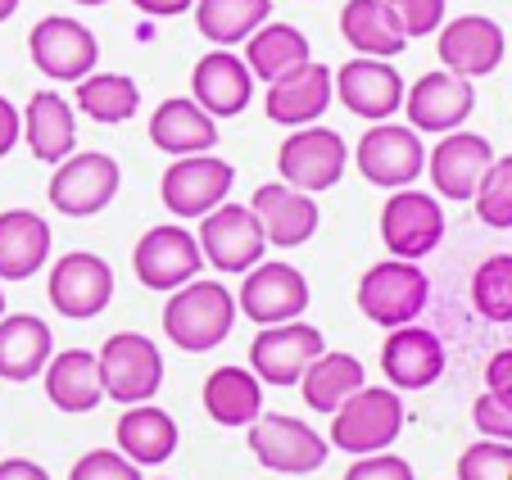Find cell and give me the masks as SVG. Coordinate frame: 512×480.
Segmentation results:
<instances>
[{
  "label": "cell",
  "mask_w": 512,
  "mask_h": 480,
  "mask_svg": "<svg viewBox=\"0 0 512 480\" xmlns=\"http://www.w3.org/2000/svg\"><path fill=\"white\" fill-rule=\"evenodd\" d=\"M236 327V295L223 281H186L164 304V336L186 354H209Z\"/></svg>",
  "instance_id": "cell-1"
},
{
  "label": "cell",
  "mask_w": 512,
  "mask_h": 480,
  "mask_svg": "<svg viewBox=\"0 0 512 480\" xmlns=\"http://www.w3.org/2000/svg\"><path fill=\"white\" fill-rule=\"evenodd\" d=\"M404 431V399L390 385H363L331 413V449H345L354 458L386 453Z\"/></svg>",
  "instance_id": "cell-2"
},
{
  "label": "cell",
  "mask_w": 512,
  "mask_h": 480,
  "mask_svg": "<svg viewBox=\"0 0 512 480\" xmlns=\"http://www.w3.org/2000/svg\"><path fill=\"white\" fill-rule=\"evenodd\" d=\"M100 381H105V399L123 408L150 404L164 385V354L150 336L141 331H114L100 345Z\"/></svg>",
  "instance_id": "cell-3"
},
{
  "label": "cell",
  "mask_w": 512,
  "mask_h": 480,
  "mask_svg": "<svg viewBox=\"0 0 512 480\" xmlns=\"http://www.w3.org/2000/svg\"><path fill=\"white\" fill-rule=\"evenodd\" d=\"M426 299H431V281H426V272L417 263H404V259L372 263L363 272V281H358V308H363V317L386 331L417 322Z\"/></svg>",
  "instance_id": "cell-4"
},
{
  "label": "cell",
  "mask_w": 512,
  "mask_h": 480,
  "mask_svg": "<svg viewBox=\"0 0 512 480\" xmlns=\"http://www.w3.org/2000/svg\"><path fill=\"white\" fill-rule=\"evenodd\" d=\"M349 168V145L336 127H322V123H309V127H295V132L281 141L277 150V173L286 186L304 195H318V191H331V186L345 177Z\"/></svg>",
  "instance_id": "cell-5"
},
{
  "label": "cell",
  "mask_w": 512,
  "mask_h": 480,
  "mask_svg": "<svg viewBox=\"0 0 512 480\" xmlns=\"http://www.w3.org/2000/svg\"><path fill=\"white\" fill-rule=\"evenodd\" d=\"M200 254L209 268H218L223 277H245L254 263H263V250H268V236H263L259 218H254L250 204H218L213 213L200 218Z\"/></svg>",
  "instance_id": "cell-6"
},
{
  "label": "cell",
  "mask_w": 512,
  "mask_h": 480,
  "mask_svg": "<svg viewBox=\"0 0 512 480\" xmlns=\"http://www.w3.org/2000/svg\"><path fill=\"white\" fill-rule=\"evenodd\" d=\"M118 173L114 154L105 150H73L64 164H55V177H50V204H55L64 218H96L114 204L118 195Z\"/></svg>",
  "instance_id": "cell-7"
},
{
  "label": "cell",
  "mask_w": 512,
  "mask_h": 480,
  "mask_svg": "<svg viewBox=\"0 0 512 480\" xmlns=\"http://www.w3.org/2000/svg\"><path fill=\"white\" fill-rule=\"evenodd\" d=\"M236 186V168L218 154H186V159H173L168 173L159 177V200L173 218H204L218 204H227Z\"/></svg>",
  "instance_id": "cell-8"
},
{
  "label": "cell",
  "mask_w": 512,
  "mask_h": 480,
  "mask_svg": "<svg viewBox=\"0 0 512 480\" xmlns=\"http://www.w3.org/2000/svg\"><path fill=\"white\" fill-rule=\"evenodd\" d=\"M28 55L46 77L78 87L82 77L96 73L100 41L87 23L68 19V14H46V19H37L28 32Z\"/></svg>",
  "instance_id": "cell-9"
},
{
  "label": "cell",
  "mask_w": 512,
  "mask_h": 480,
  "mask_svg": "<svg viewBox=\"0 0 512 480\" xmlns=\"http://www.w3.org/2000/svg\"><path fill=\"white\" fill-rule=\"evenodd\" d=\"M354 164H358V173L368 177L372 186H381V191H404L426 168L422 132H413V127H404V123H372L354 150Z\"/></svg>",
  "instance_id": "cell-10"
},
{
  "label": "cell",
  "mask_w": 512,
  "mask_h": 480,
  "mask_svg": "<svg viewBox=\"0 0 512 480\" xmlns=\"http://www.w3.org/2000/svg\"><path fill=\"white\" fill-rule=\"evenodd\" d=\"M245 431H250V453L268 471H277V476H309L331 453V444L322 440L309 422L286 417V413H263L259 422L245 426Z\"/></svg>",
  "instance_id": "cell-11"
},
{
  "label": "cell",
  "mask_w": 512,
  "mask_h": 480,
  "mask_svg": "<svg viewBox=\"0 0 512 480\" xmlns=\"http://www.w3.org/2000/svg\"><path fill=\"white\" fill-rule=\"evenodd\" d=\"M200 268H204L200 240H195L186 227H177V222L150 227L132 250V272L145 290H164V295H173L177 286H186V281L200 277Z\"/></svg>",
  "instance_id": "cell-12"
},
{
  "label": "cell",
  "mask_w": 512,
  "mask_h": 480,
  "mask_svg": "<svg viewBox=\"0 0 512 480\" xmlns=\"http://www.w3.org/2000/svg\"><path fill=\"white\" fill-rule=\"evenodd\" d=\"M445 240V209L440 200L426 191H395L381 209V245L390 250V259L417 263L431 250H440Z\"/></svg>",
  "instance_id": "cell-13"
},
{
  "label": "cell",
  "mask_w": 512,
  "mask_h": 480,
  "mask_svg": "<svg viewBox=\"0 0 512 480\" xmlns=\"http://www.w3.org/2000/svg\"><path fill=\"white\" fill-rule=\"evenodd\" d=\"M46 295L55 304V313L73 317V322H91L109 308L114 299V268L91 250H73L50 268Z\"/></svg>",
  "instance_id": "cell-14"
},
{
  "label": "cell",
  "mask_w": 512,
  "mask_h": 480,
  "mask_svg": "<svg viewBox=\"0 0 512 480\" xmlns=\"http://www.w3.org/2000/svg\"><path fill=\"white\" fill-rule=\"evenodd\" d=\"M304 308H309V281L290 263H254L241 281V295H236V313H245L254 327L295 322Z\"/></svg>",
  "instance_id": "cell-15"
},
{
  "label": "cell",
  "mask_w": 512,
  "mask_h": 480,
  "mask_svg": "<svg viewBox=\"0 0 512 480\" xmlns=\"http://www.w3.org/2000/svg\"><path fill=\"white\" fill-rule=\"evenodd\" d=\"M476 109V91L467 77L449 73V68H435L422 73L413 87L404 91V114L413 132H431V136H449L472 118Z\"/></svg>",
  "instance_id": "cell-16"
},
{
  "label": "cell",
  "mask_w": 512,
  "mask_h": 480,
  "mask_svg": "<svg viewBox=\"0 0 512 480\" xmlns=\"http://www.w3.org/2000/svg\"><path fill=\"white\" fill-rule=\"evenodd\" d=\"M322 331L309 322H277V327H259L250 340V372L263 385H300L309 363L322 354Z\"/></svg>",
  "instance_id": "cell-17"
},
{
  "label": "cell",
  "mask_w": 512,
  "mask_h": 480,
  "mask_svg": "<svg viewBox=\"0 0 512 480\" xmlns=\"http://www.w3.org/2000/svg\"><path fill=\"white\" fill-rule=\"evenodd\" d=\"M336 100L349 109L354 118L368 123H390L395 109H404V77L390 59H368L354 55L349 64L336 68Z\"/></svg>",
  "instance_id": "cell-18"
},
{
  "label": "cell",
  "mask_w": 512,
  "mask_h": 480,
  "mask_svg": "<svg viewBox=\"0 0 512 480\" xmlns=\"http://www.w3.org/2000/svg\"><path fill=\"white\" fill-rule=\"evenodd\" d=\"M494 164V145L481 132H449L435 141V150H426V173L431 186L440 191V200H472L481 177Z\"/></svg>",
  "instance_id": "cell-19"
},
{
  "label": "cell",
  "mask_w": 512,
  "mask_h": 480,
  "mask_svg": "<svg viewBox=\"0 0 512 480\" xmlns=\"http://www.w3.org/2000/svg\"><path fill=\"white\" fill-rule=\"evenodd\" d=\"M503 55H508V37L485 14H458V19H449L440 28V64L449 73L467 77V82L490 77L503 64Z\"/></svg>",
  "instance_id": "cell-20"
},
{
  "label": "cell",
  "mask_w": 512,
  "mask_h": 480,
  "mask_svg": "<svg viewBox=\"0 0 512 480\" xmlns=\"http://www.w3.org/2000/svg\"><path fill=\"white\" fill-rule=\"evenodd\" d=\"M331 68L327 64H300L290 68L286 77H277V82H268V96H263V114L272 118V123L281 127H309L318 123L322 114L331 109Z\"/></svg>",
  "instance_id": "cell-21"
},
{
  "label": "cell",
  "mask_w": 512,
  "mask_h": 480,
  "mask_svg": "<svg viewBox=\"0 0 512 480\" xmlns=\"http://www.w3.org/2000/svg\"><path fill=\"white\" fill-rule=\"evenodd\" d=\"M381 372L390 390H426L445 376V345L426 327H395L381 345Z\"/></svg>",
  "instance_id": "cell-22"
},
{
  "label": "cell",
  "mask_w": 512,
  "mask_h": 480,
  "mask_svg": "<svg viewBox=\"0 0 512 480\" xmlns=\"http://www.w3.org/2000/svg\"><path fill=\"white\" fill-rule=\"evenodd\" d=\"M191 100L209 118H236V114H245L254 100V73L232 50H209V55L191 68Z\"/></svg>",
  "instance_id": "cell-23"
},
{
  "label": "cell",
  "mask_w": 512,
  "mask_h": 480,
  "mask_svg": "<svg viewBox=\"0 0 512 480\" xmlns=\"http://www.w3.org/2000/svg\"><path fill=\"white\" fill-rule=\"evenodd\" d=\"M250 209H254V218H259L263 236H268V245H277V250H295V245L313 240V231H318V222H322L313 195L295 191V186H286V182H263L259 191H254Z\"/></svg>",
  "instance_id": "cell-24"
},
{
  "label": "cell",
  "mask_w": 512,
  "mask_h": 480,
  "mask_svg": "<svg viewBox=\"0 0 512 480\" xmlns=\"http://www.w3.org/2000/svg\"><path fill=\"white\" fill-rule=\"evenodd\" d=\"M55 358V331L37 313H5L0 317V381H32Z\"/></svg>",
  "instance_id": "cell-25"
},
{
  "label": "cell",
  "mask_w": 512,
  "mask_h": 480,
  "mask_svg": "<svg viewBox=\"0 0 512 480\" xmlns=\"http://www.w3.org/2000/svg\"><path fill=\"white\" fill-rule=\"evenodd\" d=\"M23 141H28L32 159L41 164H64L78 150V118L59 91H37L23 109Z\"/></svg>",
  "instance_id": "cell-26"
},
{
  "label": "cell",
  "mask_w": 512,
  "mask_h": 480,
  "mask_svg": "<svg viewBox=\"0 0 512 480\" xmlns=\"http://www.w3.org/2000/svg\"><path fill=\"white\" fill-rule=\"evenodd\" d=\"M150 141L155 150L186 159V154H209L218 145V118H209L195 100L173 96L150 114Z\"/></svg>",
  "instance_id": "cell-27"
},
{
  "label": "cell",
  "mask_w": 512,
  "mask_h": 480,
  "mask_svg": "<svg viewBox=\"0 0 512 480\" xmlns=\"http://www.w3.org/2000/svg\"><path fill=\"white\" fill-rule=\"evenodd\" d=\"M114 440H118V453H123L127 462H136V467H164L177 453L182 435H177L173 413H164V408H155V404H136L118 417Z\"/></svg>",
  "instance_id": "cell-28"
},
{
  "label": "cell",
  "mask_w": 512,
  "mask_h": 480,
  "mask_svg": "<svg viewBox=\"0 0 512 480\" xmlns=\"http://www.w3.org/2000/svg\"><path fill=\"white\" fill-rule=\"evenodd\" d=\"M50 259V222L32 209L0 213V281H28Z\"/></svg>",
  "instance_id": "cell-29"
},
{
  "label": "cell",
  "mask_w": 512,
  "mask_h": 480,
  "mask_svg": "<svg viewBox=\"0 0 512 480\" xmlns=\"http://www.w3.org/2000/svg\"><path fill=\"white\" fill-rule=\"evenodd\" d=\"M46 399L59 413H91L105 399V381H100V358L91 349H64L46 363Z\"/></svg>",
  "instance_id": "cell-30"
},
{
  "label": "cell",
  "mask_w": 512,
  "mask_h": 480,
  "mask_svg": "<svg viewBox=\"0 0 512 480\" xmlns=\"http://www.w3.org/2000/svg\"><path fill=\"white\" fill-rule=\"evenodd\" d=\"M340 32L358 55L368 59H395L408 46L404 23L390 10V0H349L340 10Z\"/></svg>",
  "instance_id": "cell-31"
},
{
  "label": "cell",
  "mask_w": 512,
  "mask_h": 480,
  "mask_svg": "<svg viewBox=\"0 0 512 480\" xmlns=\"http://www.w3.org/2000/svg\"><path fill=\"white\" fill-rule=\"evenodd\" d=\"M204 413L218 426H254L263 417V381L250 367H218L200 390Z\"/></svg>",
  "instance_id": "cell-32"
},
{
  "label": "cell",
  "mask_w": 512,
  "mask_h": 480,
  "mask_svg": "<svg viewBox=\"0 0 512 480\" xmlns=\"http://www.w3.org/2000/svg\"><path fill=\"white\" fill-rule=\"evenodd\" d=\"M368 385V372H363V363H358L354 354H345V349H322L318 358L309 363V372L300 376V394L304 404L313 408V413H336L340 404H345L349 394H358Z\"/></svg>",
  "instance_id": "cell-33"
},
{
  "label": "cell",
  "mask_w": 512,
  "mask_h": 480,
  "mask_svg": "<svg viewBox=\"0 0 512 480\" xmlns=\"http://www.w3.org/2000/svg\"><path fill=\"white\" fill-rule=\"evenodd\" d=\"M272 19V0H195V28L218 50L250 41Z\"/></svg>",
  "instance_id": "cell-34"
},
{
  "label": "cell",
  "mask_w": 512,
  "mask_h": 480,
  "mask_svg": "<svg viewBox=\"0 0 512 480\" xmlns=\"http://www.w3.org/2000/svg\"><path fill=\"white\" fill-rule=\"evenodd\" d=\"M309 37L290 23H263L250 41H245V68H250L259 82H277L290 68L309 64Z\"/></svg>",
  "instance_id": "cell-35"
},
{
  "label": "cell",
  "mask_w": 512,
  "mask_h": 480,
  "mask_svg": "<svg viewBox=\"0 0 512 480\" xmlns=\"http://www.w3.org/2000/svg\"><path fill=\"white\" fill-rule=\"evenodd\" d=\"M78 109L96 123H127L141 109V87L127 73H91L78 82Z\"/></svg>",
  "instance_id": "cell-36"
},
{
  "label": "cell",
  "mask_w": 512,
  "mask_h": 480,
  "mask_svg": "<svg viewBox=\"0 0 512 480\" xmlns=\"http://www.w3.org/2000/svg\"><path fill=\"white\" fill-rule=\"evenodd\" d=\"M472 308L485 322H512V254H490L472 277Z\"/></svg>",
  "instance_id": "cell-37"
},
{
  "label": "cell",
  "mask_w": 512,
  "mask_h": 480,
  "mask_svg": "<svg viewBox=\"0 0 512 480\" xmlns=\"http://www.w3.org/2000/svg\"><path fill=\"white\" fill-rule=\"evenodd\" d=\"M472 200H476V218H481L485 227H494V231L512 227V154L494 159Z\"/></svg>",
  "instance_id": "cell-38"
},
{
  "label": "cell",
  "mask_w": 512,
  "mask_h": 480,
  "mask_svg": "<svg viewBox=\"0 0 512 480\" xmlns=\"http://www.w3.org/2000/svg\"><path fill=\"white\" fill-rule=\"evenodd\" d=\"M458 480H512V444H467L463 458H458Z\"/></svg>",
  "instance_id": "cell-39"
},
{
  "label": "cell",
  "mask_w": 512,
  "mask_h": 480,
  "mask_svg": "<svg viewBox=\"0 0 512 480\" xmlns=\"http://www.w3.org/2000/svg\"><path fill=\"white\" fill-rule=\"evenodd\" d=\"M68 480H141V467L127 462L118 449H91L73 462Z\"/></svg>",
  "instance_id": "cell-40"
},
{
  "label": "cell",
  "mask_w": 512,
  "mask_h": 480,
  "mask_svg": "<svg viewBox=\"0 0 512 480\" xmlns=\"http://www.w3.org/2000/svg\"><path fill=\"white\" fill-rule=\"evenodd\" d=\"M390 10L404 23V37H431L445 28V0H390Z\"/></svg>",
  "instance_id": "cell-41"
},
{
  "label": "cell",
  "mask_w": 512,
  "mask_h": 480,
  "mask_svg": "<svg viewBox=\"0 0 512 480\" xmlns=\"http://www.w3.org/2000/svg\"><path fill=\"white\" fill-rule=\"evenodd\" d=\"M472 422L485 440L512 444V404H499L494 394H481V399L472 404Z\"/></svg>",
  "instance_id": "cell-42"
},
{
  "label": "cell",
  "mask_w": 512,
  "mask_h": 480,
  "mask_svg": "<svg viewBox=\"0 0 512 480\" xmlns=\"http://www.w3.org/2000/svg\"><path fill=\"white\" fill-rule=\"evenodd\" d=\"M345 480H413V467H408L404 458H395V453H363V458H354V467L345 471Z\"/></svg>",
  "instance_id": "cell-43"
},
{
  "label": "cell",
  "mask_w": 512,
  "mask_h": 480,
  "mask_svg": "<svg viewBox=\"0 0 512 480\" xmlns=\"http://www.w3.org/2000/svg\"><path fill=\"white\" fill-rule=\"evenodd\" d=\"M485 394H494L499 404H512V349H499L485 363Z\"/></svg>",
  "instance_id": "cell-44"
},
{
  "label": "cell",
  "mask_w": 512,
  "mask_h": 480,
  "mask_svg": "<svg viewBox=\"0 0 512 480\" xmlns=\"http://www.w3.org/2000/svg\"><path fill=\"white\" fill-rule=\"evenodd\" d=\"M19 141H23V114L5 96H0V159H5V154H10Z\"/></svg>",
  "instance_id": "cell-45"
},
{
  "label": "cell",
  "mask_w": 512,
  "mask_h": 480,
  "mask_svg": "<svg viewBox=\"0 0 512 480\" xmlns=\"http://www.w3.org/2000/svg\"><path fill=\"white\" fill-rule=\"evenodd\" d=\"M145 19H177V14L195 10V0H132Z\"/></svg>",
  "instance_id": "cell-46"
},
{
  "label": "cell",
  "mask_w": 512,
  "mask_h": 480,
  "mask_svg": "<svg viewBox=\"0 0 512 480\" xmlns=\"http://www.w3.org/2000/svg\"><path fill=\"white\" fill-rule=\"evenodd\" d=\"M0 480H50V471L32 458H5L0 462Z\"/></svg>",
  "instance_id": "cell-47"
},
{
  "label": "cell",
  "mask_w": 512,
  "mask_h": 480,
  "mask_svg": "<svg viewBox=\"0 0 512 480\" xmlns=\"http://www.w3.org/2000/svg\"><path fill=\"white\" fill-rule=\"evenodd\" d=\"M19 5H23V0H0V23L14 19V10H19Z\"/></svg>",
  "instance_id": "cell-48"
},
{
  "label": "cell",
  "mask_w": 512,
  "mask_h": 480,
  "mask_svg": "<svg viewBox=\"0 0 512 480\" xmlns=\"http://www.w3.org/2000/svg\"><path fill=\"white\" fill-rule=\"evenodd\" d=\"M73 5H105V0H73Z\"/></svg>",
  "instance_id": "cell-49"
},
{
  "label": "cell",
  "mask_w": 512,
  "mask_h": 480,
  "mask_svg": "<svg viewBox=\"0 0 512 480\" xmlns=\"http://www.w3.org/2000/svg\"><path fill=\"white\" fill-rule=\"evenodd\" d=\"M0 317H5V290H0Z\"/></svg>",
  "instance_id": "cell-50"
}]
</instances>
